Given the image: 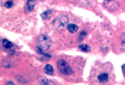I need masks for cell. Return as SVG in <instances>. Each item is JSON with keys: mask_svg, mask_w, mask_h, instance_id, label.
Wrapping results in <instances>:
<instances>
[{"mask_svg": "<svg viewBox=\"0 0 125 85\" xmlns=\"http://www.w3.org/2000/svg\"><path fill=\"white\" fill-rule=\"evenodd\" d=\"M104 6L107 9L111 11L117 10L119 7V4L116 0H104Z\"/></svg>", "mask_w": 125, "mask_h": 85, "instance_id": "obj_4", "label": "cell"}, {"mask_svg": "<svg viewBox=\"0 0 125 85\" xmlns=\"http://www.w3.org/2000/svg\"><path fill=\"white\" fill-rule=\"evenodd\" d=\"M45 73L49 75H52L54 74V70L52 66L50 64L46 65L44 68Z\"/></svg>", "mask_w": 125, "mask_h": 85, "instance_id": "obj_7", "label": "cell"}, {"mask_svg": "<svg viewBox=\"0 0 125 85\" xmlns=\"http://www.w3.org/2000/svg\"><path fill=\"white\" fill-rule=\"evenodd\" d=\"M79 48L80 50L84 52H89L91 51V48L90 46L87 44H82L79 46Z\"/></svg>", "mask_w": 125, "mask_h": 85, "instance_id": "obj_8", "label": "cell"}, {"mask_svg": "<svg viewBox=\"0 0 125 85\" xmlns=\"http://www.w3.org/2000/svg\"><path fill=\"white\" fill-rule=\"evenodd\" d=\"M36 50L37 52L40 55H43L46 58L49 59L51 58V56L49 54L45 53L43 52V50L40 48L39 46H37L36 48Z\"/></svg>", "mask_w": 125, "mask_h": 85, "instance_id": "obj_11", "label": "cell"}, {"mask_svg": "<svg viewBox=\"0 0 125 85\" xmlns=\"http://www.w3.org/2000/svg\"><path fill=\"white\" fill-rule=\"evenodd\" d=\"M57 67L59 71L64 75H69L73 73V70L67 62L63 59H60L57 63Z\"/></svg>", "mask_w": 125, "mask_h": 85, "instance_id": "obj_2", "label": "cell"}, {"mask_svg": "<svg viewBox=\"0 0 125 85\" xmlns=\"http://www.w3.org/2000/svg\"><path fill=\"white\" fill-rule=\"evenodd\" d=\"M109 78V74L106 72L100 74L97 77L99 82L101 83H105L108 82Z\"/></svg>", "mask_w": 125, "mask_h": 85, "instance_id": "obj_6", "label": "cell"}, {"mask_svg": "<svg viewBox=\"0 0 125 85\" xmlns=\"http://www.w3.org/2000/svg\"><path fill=\"white\" fill-rule=\"evenodd\" d=\"M7 85H14L15 84L14 83L12 82V81H9L7 82Z\"/></svg>", "mask_w": 125, "mask_h": 85, "instance_id": "obj_16", "label": "cell"}, {"mask_svg": "<svg viewBox=\"0 0 125 85\" xmlns=\"http://www.w3.org/2000/svg\"><path fill=\"white\" fill-rule=\"evenodd\" d=\"M14 4L13 1L12 0L9 1L5 3L4 5L5 7L8 9L11 8Z\"/></svg>", "mask_w": 125, "mask_h": 85, "instance_id": "obj_14", "label": "cell"}, {"mask_svg": "<svg viewBox=\"0 0 125 85\" xmlns=\"http://www.w3.org/2000/svg\"><path fill=\"white\" fill-rule=\"evenodd\" d=\"M38 80L40 84L42 85H49V81L46 77L43 76H39Z\"/></svg>", "mask_w": 125, "mask_h": 85, "instance_id": "obj_10", "label": "cell"}, {"mask_svg": "<svg viewBox=\"0 0 125 85\" xmlns=\"http://www.w3.org/2000/svg\"><path fill=\"white\" fill-rule=\"evenodd\" d=\"M2 43L3 47L7 49H10L13 46V44L11 42L6 39H3Z\"/></svg>", "mask_w": 125, "mask_h": 85, "instance_id": "obj_13", "label": "cell"}, {"mask_svg": "<svg viewBox=\"0 0 125 85\" xmlns=\"http://www.w3.org/2000/svg\"><path fill=\"white\" fill-rule=\"evenodd\" d=\"M36 3V0H28L25 7V12L27 13L32 10Z\"/></svg>", "mask_w": 125, "mask_h": 85, "instance_id": "obj_5", "label": "cell"}, {"mask_svg": "<svg viewBox=\"0 0 125 85\" xmlns=\"http://www.w3.org/2000/svg\"><path fill=\"white\" fill-rule=\"evenodd\" d=\"M37 39L40 46L39 47L43 50L47 51L50 48L51 40L49 36L42 34L38 37Z\"/></svg>", "mask_w": 125, "mask_h": 85, "instance_id": "obj_3", "label": "cell"}, {"mask_svg": "<svg viewBox=\"0 0 125 85\" xmlns=\"http://www.w3.org/2000/svg\"><path fill=\"white\" fill-rule=\"evenodd\" d=\"M69 22L68 18L67 16L62 15L55 18L53 21V25L55 28L62 30L67 28Z\"/></svg>", "mask_w": 125, "mask_h": 85, "instance_id": "obj_1", "label": "cell"}, {"mask_svg": "<svg viewBox=\"0 0 125 85\" xmlns=\"http://www.w3.org/2000/svg\"><path fill=\"white\" fill-rule=\"evenodd\" d=\"M123 76L125 78V63L121 66Z\"/></svg>", "mask_w": 125, "mask_h": 85, "instance_id": "obj_15", "label": "cell"}, {"mask_svg": "<svg viewBox=\"0 0 125 85\" xmlns=\"http://www.w3.org/2000/svg\"><path fill=\"white\" fill-rule=\"evenodd\" d=\"M52 10H48L43 12L41 15V17L43 19H46L50 17Z\"/></svg>", "mask_w": 125, "mask_h": 85, "instance_id": "obj_12", "label": "cell"}, {"mask_svg": "<svg viewBox=\"0 0 125 85\" xmlns=\"http://www.w3.org/2000/svg\"><path fill=\"white\" fill-rule=\"evenodd\" d=\"M67 28L69 32L72 33H74L78 31L79 28L76 25L71 23L68 24Z\"/></svg>", "mask_w": 125, "mask_h": 85, "instance_id": "obj_9", "label": "cell"}]
</instances>
